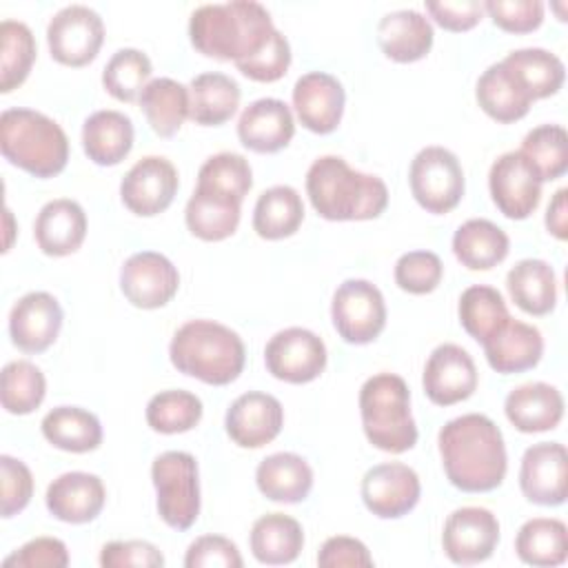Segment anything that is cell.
I'll use <instances>...</instances> for the list:
<instances>
[{
    "label": "cell",
    "instance_id": "obj_1",
    "mask_svg": "<svg viewBox=\"0 0 568 568\" xmlns=\"http://www.w3.org/2000/svg\"><path fill=\"white\" fill-rule=\"evenodd\" d=\"M437 446L448 481L464 493H490L508 470L506 444L499 426L481 415L466 413L439 428Z\"/></svg>",
    "mask_w": 568,
    "mask_h": 568
},
{
    "label": "cell",
    "instance_id": "obj_2",
    "mask_svg": "<svg viewBox=\"0 0 568 568\" xmlns=\"http://www.w3.org/2000/svg\"><path fill=\"white\" fill-rule=\"evenodd\" d=\"M277 33L271 13L255 0L202 4L191 13V44L206 58L235 64L257 55Z\"/></svg>",
    "mask_w": 568,
    "mask_h": 568
},
{
    "label": "cell",
    "instance_id": "obj_3",
    "mask_svg": "<svg viewBox=\"0 0 568 568\" xmlns=\"http://www.w3.org/2000/svg\"><path fill=\"white\" fill-rule=\"evenodd\" d=\"M306 195L324 220H373L388 206L382 178L355 171L339 155H322L306 171Z\"/></svg>",
    "mask_w": 568,
    "mask_h": 568
},
{
    "label": "cell",
    "instance_id": "obj_4",
    "mask_svg": "<svg viewBox=\"0 0 568 568\" xmlns=\"http://www.w3.org/2000/svg\"><path fill=\"white\" fill-rule=\"evenodd\" d=\"M169 357L180 373L226 386L244 371L246 348L233 328L213 320H189L173 333Z\"/></svg>",
    "mask_w": 568,
    "mask_h": 568
},
{
    "label": "cell",
    "instance_id": "obj_5",
    "mask_svg": "<svg viewBox=\"0 0 568 568\" xmlns=\"http://www.w3.org/2000/svg\"><path fill=\"white\" fill-rule=\"evenodd\" d=\"M0 149L4 160L33 178L64 171L69 140L62 126L33 109H4L0 115Z\"/></svg>",
    "mask_w": 568,
    "mask_h": 568
},
{
    "label": "cell",
    "instance_id": "obj_6",
    "mask_svg": "<svg viewBox=\"0 0 568 568\" xmlns=\"http://www.w3.org/2000/svg\"><path fill=\"white\" fill-rule=\"evenodd\" d=\"M359 415L366 439L384 453H406L417 444L408 384L395 373H377L359 388Z\"/></svg>",
    "mask_w": 568,
    "mask_h": 568
},
{
    "label": "cell",
    "instance_id": "obj_7",
    "mask_svg": "<svg viewBox=\"0 0 568 568\" xmlns=\"http://www.w3.org/2000/svg\"><path fill=\"white\" fill-rule=\"evenodd\" d=\"M158 513L175 530H189L200 515V475L191 453L166 450L151 464Z\"/></svg>",
    "mask_w": 568,
    "mask_h": 568
},
{
    "label": "cell",
    "instance_id": "obj_8",
    "mask_svg": "<svg viewBox=\"0 0 568 568\" xmlns=\"http://www.w3.org/2000/svg\"><path fill=\"white\" fill-rule=\"evenodd\" d=\"M408 184L415 202L428 213L453 211L464 197V169L457 155L444 146H424L410 162Z\"/></svg>",
    "mask_w": 568,
    "mask_h": 568
},
{
    "label": "cell",
    "instance_id": "obj_9",
    "mask_svg": "<svg viewBox=\"0 0 568 568\" xmlns=\"http://www.w3.org/2000/svg\"><path fill=\"white\" fill-rule=\"evenodd\" d=\"M331 317L337 335L346 344H368L386 326L384 295L368 280H344L333 293Z\"/></svg>",
    "mask_w": 568,
    "mask_h": 568
},
{
    "label": "cell",
    "instance_id": "obj_10",
    "mask_svg": "<svg viewBox=\"0 0 568 568\" xmlns=\"http://www.w3.org/2000/svg\"><path fill=\"white\" fill-rule=\"evenodd\" d=\"M104 42V22L87 4L62 7L47 24V44L55 62L84 67L95 60Z\"/></svg>",
    "mask_w": 568,
    "mask_h": 568
},
{
    "label": "cell",
    "instance_id": "obj_11",
    "mask_svg": "<svg viewBox=\"0 0 568 568\" xmlns=\"http://www.w3.org/2000/svg\"><path fill=\"white\" fill-rule=\"evenodd\" d=\"M326 344L302 326L277 331L264 346L266 371L286 384H308L326 368Z\"/></svg>",
    "mask_w": 568,
    "mask_h": 568
},
{
    "label": "cell",
    "instance_id": "obj_12",
    "mask_svg": "<svg viewBox=\"0 0 568 568\" xmlns=\"http://www.w3.org/2000/svg\"><path fill=\"white\" fill-rule=\"evenodd\" d=\"M499 544V521L481 506H462L453 510L442 530V548L457 566L486 561Z\"/></svg>",
    "mask_w": 568,
    "mask_h": 568
},
{
    "label": "cell",
    "instance_id": "obj_13",
    "mask_svg": "<svg viewBox=\"0 0 568 568\" xmlns=\"http://www.w3.org/2000/svg\"><path fill=\"white\" fill-rule=\"evenodd\" d=\"M362 501L379 519H399L408 515L419 497V475L402 462H384L368 468L362 477Z\"/></svg>",
    "mask_w": 568,
    "mask_h": 568
},
{
    "label": "cell",
    "instance_id": "obj_14",
    "mask_svg": "<svg viewBox=\"0 0 568 568\" xmlns=\"http://www.w3.org/2000/svg\"><path fill=\"white\" fill-rule=\"evenodd\" d=\"M178 186L180 178L173 162L162 155H146L122 178L120 197L131 213L153 217L171 206Z\"/></svg>",
    "mask_w": 568,
    "mask_h": 568
},
{
    "label": "cell",
    "instance_id": "obj_15",
    "mask_svg": "<svg viewBox=\"0 0 568 568\" xmlns=\"http://www.w3.org/2000/svg\"><path fill=\"white\" fill-rule=\"evenodd\" d=\"M120 288L133 306L153 311L175 297L180 273L166 255L158 251H140L122 264Z\"/></svg>",
    "mask_w": 568,
    "mask_h": 568
},
{
    "label": "cell",
    "instance_id": "obj_16",
    "mask_svg": "<svg viewBox=\"0 0 568 568\" xmlns=\"http://www.w3.org/2000/svg\"><path fill=\"white\" fill-rule=\"evenodd\" d=\"M519 488L537 506H561L568 497V453L559 442H539L524 450Z\"/></svg>",
    "mask_w": 568,
    "mask_h": 568
},
{
    "label": "cell",
    "instance_id": "obj_17",
    "mask_svg": "<svg viewBox=\"0 0 568 568\" xmlns=\"http://www.w3.org/2000/svg\"><path fill=\"white\" fill-rule=\"evenodd\" d=\"M488 189L495 206L508 220H526L541 200V182L519 151L501 153L493 162Z\"/></svg>",
    "mask_w": 568,
    "mask_h": 568
},
{
    "label": "cell",
    "instance_id": "obj_18",
    "mask_svg": "<svg viewBox=\"0 0 568 568\" xmlns=\"http://www.w3.org/2000/svg\"><path fill=\"white\" fill-rule=\"evenodd\" d=\"M477 366L470 353L457 344H439L426 359L422 386L437 406H453L468 399L477 388Z\"/></svg>",
    "mask_w": 568,
    "mask_h": 568
},
{
    "label": "cell",
    "instance_id": "obj_19",
    "mask_svg": "<svg viewBox=\"0 0 568 568\" xmlns=\"http://www.w3.org/2000/svg\"><path fill=\"white\" fill-rule=\"evenodd\" d=\"M284 426V408L277 397L248 390L235 397L224 415V428L240 448H262L271 444Z\"/></svg>",
    "mask_w": 568,
    "mask_h": 568
},
{
    "label": "cell",
    "instance_id": "obj_20",
    "mask_svg": "<svg viewBox=\"0 0 568 568\" xmlns=\"http://www.w3.org/2000/svg\"><path fill=\"white\" fill-rule=\"evenodd\" d=\"M62 306L47 291H31L22 295L9 313V335L13 346L22 353L47 351L62 328Z\"/></svg>",
    "mask_w": 568,
    "mask_h": 568
},
{
    "label": "cell",
    "instance_id": "obj_21",
    "mask_svg": "<svg viewBox=\"0 0 568 568\" xmlns=\"http://www.w3.org/2000/svg\"><path fill=\"white\" fill-rule=\"evenodd\" d=\"M344 87L326 71H308L293 87V109L302 126L313 133H333L344 113Z\"/></svg>",
    "mask_w": 568,
    "mask_h": 568
},
{
    "label": "cell",
    "instance_id": "obj_22",
    "mask_svg": "<svg viewBox=\"0 0 568 568\" xmlns=\"http://www.w3.org/2000/svg\"><path fill=\"white\" fill-rule=\"evenodd\" d=\"M106 501L104 484L93 473L71 470L55 477L44 495L47 510L64 524L93 521Z\"/></svg>",
    "mask_w": 568,
    "mask_h": 568
},
{
    "label": "cell",
    "instance_id": "obj_23",
    "mask_svg": "<svg viewBox=\"0 0 568 568\" xmlns=\"http://www.w3.org/2000/svg\"><path fill=\"white\" fill-rule=\"evenodd\" d=\"M481 346L488 366L501 375L530 371L544 355L541 331L513 317H508L493 335H488Z\"/></svg>",
    "mask_w": 568,
    "mask_h": 568
},
{
    "label": "cell",
    "instance_id": "obj_24",
    "mask_svg": "<svg viewBox=\"0 0 568 568\" xmlns=\"http://www.w3.org/2000/svg\"><path fill=\"white\" fill-rule=\"evenodd\" d=\"M295 135V120L284 100L260 98L237 120L240 142L255 153H277Z\"/></svg>",
    "mask_w": 568,
    "mask_h": 568
},
{
    "label": "cell",
    "instance_id": "obj_25",
    "mask_svg": "<svg viewBox=\"0 0 568 568\" xmlns=\"http://www.w3.org/2000/svg\"><path fill=\"white\" fill-rule=\"evenodd\" d=\"M33 237L44 255L64 257L75 253L87 237L84 209L69 197L47 202L33 222Z\"/></svg>",
    "mask_w": 568,
    "mask_h": 568
},
{
    "label": "cell",
    "instance_id": "obj_26",
    "mask_svg": "<svg viewBox=\"0 0 568 568\" xmlns=\"http://www.w3.org/2000/svg\"><path fill=\"white\" fill-rule=\"evenodd\" d=\"M504 413L521 433L552 430L564 417V395L552 384L528 382L506 395Z\"/></svg>",
    "mask_w": 568,
    "mask_h": 568
},
{
    "label": "cell",
    "instance_id": "obj_27",
    "mask_svg": "<svg viewBox=\"0 0 568 568\" xmlns=\"http://www.w3.org/2000/svg\"><path fill=\"white\" fill-rule=\"evenodd\" d=\"M433 24L415 9H397L377 22V44L393 62H417L433 47Z\"/></svg>",
    "mask_w": 568,
    "mask_h": 568
},
{
    "label": "cell",
    "instance_id": "obj_28",
    "mask_svg": "<svg viewBox=\"0 0 568 568\" xmlns=\"http://www.w3.org/2000/svg\"><path fill=\"white\" fill-rule=\"evenodd\" d=\"M133 138V122L122 111H95L82 124L84 153L98 166L120 164L131 153Z\"/></svg>",
    "mask_w": 568,
    "mask_h": 568
},
{
    "label": "cell",
    "instance_id": "obj_29",
    "mask_svg": "<svg viewBox=\"0 0 568 568\" xmlns=\"http://www.w3.org/2000/svg\"><path fill=\"white\" fill-rule=\"evenodd\" d=\"M260 493L277 504H300L313 488V468L297 453H273L255 468Z\"/></svg>",
    "mask_w": 568,
    "mask_h": 568
},
{
    "label": "cell",
    "instance_id": "obj_30",
    "mask_svg": "<svg viewBox=\"0 0 568 568\" xmlns=\"http://www.w3.org/2000/svg\"><path fill=\"white\" fill-rule=\"evenodd\" d=\"M475 98L481 111L501 124L521 120L532 104V98L528 95V91L519 84V80L501 60L490 64L479 75L475 87Z\"/></svg>",
    "mask_w": 568,
    "mask_h": 568
},
{
    "label": "cell",
    "instance_id": "obj_31",
    "mask_svg": "<svg viewBox=\"0 0 568 568\" xmlns=\"http://www.w3.org/2000/svg\"><path fill=\"white\" fill-rule=\"evenodd\" d=\"M242 202L211 189L195 186L184 209L186 229L204 242H222L237 231Z\"/></svg>",
    "mask_w": 568,
    "mask_h": 568
},
{
    "label": "cell",
    "instance_id": "obj_32",
    "mask_svg": "<svg viewBox=\"0 0 568 568\" xmlns=\"http://www.w3.org/2000/svg\"><path fill=\"white\" fill-rule=\"evenodd\" d=\"M240 84L220 71H206L189 84V118L202 126L229 122L240 106Z\"/></svg>",
    "mask_w": 568,
    "mask_h": 568
},
{
    "label": "cell",
    "instance_id": "obj_33",
    "mask_svg": "<svg viewBox=\"0 0 568 568\" xmlns=\"http://www.w3.org/2000/svg\"><path fill=\"white\" fill-rule=\"evenodd\" d=\"M251 552L260 564H293L304 548V530L297 519L284 513H266L253 521L248 535Z\"/></svg>",
    "mask_w": 568,
    "mask_h": 568
},
{
    "label": "cell",
    "instance_id": "obj_34",
    "mask_svg": "<svg viewBox=\"0 0 568 568\" xmlns=\"http://www.w3.org/2000/svg\"><path fill=\"white\" fill-rule=\"evenodd\" d=\"M510 240L504 229L484 217L466 220L453 235V253L470 271H488L508 257Z\"/></svg>",
    "mask_w": 568,
    "mask_h": 568
},
{
    "label": "cell",
    "instance_id": "obj_35",
    "mask_svg": "<svg viewBox=\"0 0 568 568\" xmlns=\"http://www.w3.org/2000/svg\"><path fill=\"white\" fill-rule=\"evenodd\" d=\"M510 300L528 315H548L557 304V277L548 262L537 257L519 260L506 275Z\"/></svg>",
    "mask_w": 568,
    "mask_h": 568
},
{
    "label": "cell",
    "instance_id": "obj_36",
    "mask_svg": "<svg viewBox=\"0 0 568 568\" xmlns=\"http://www.w3.org/2000/svg\"><path fill=\"white\" fill-rule=\"evenodd\" d=\"M44 439L67 453H91L102 444L100 419L80 406H55L42 417Z\"/></svg>",
    "mask_w": 568,
    "mask_h": 568
},
{
    "label": "cell",
    "instance_id": "obj_37",
    "mask_svg": "<svg viewBox=\"0 0 568 568\" xmlns=\"http://www.w3.org/2000/svg\"><path fill=\"white\" fill-rule=\"evenodd\" d=\"M304 222L300 193L288 184H277L260 193L253 209V231L262 240L291 237Z\"/></svg>",
    "mask_w": 568,
    "mask_h": 568
},
{
    "label": "cell",
    "instance_id": "obj_38",
    "mask_svg": "<svg viewBox=\"0 0 568 568\" xmlns=\"http://www.w3.org/2000/svg\"><path fill=\"white\" fill-rule=\"evenodd\" d=\"M515 550L528 566H561L568 557L566 524L555 517H532L524 521L515 537Z\"/></svg>",
    "mask_w": 568,
    "mask_h": 568
},
{
    "label": "cell",
    "instance_id": "obj_39",
    "mask_svg": "<svg viewBox=\"0 0 568 568\" xmlns=\"http://www.w3.org/2000/svg\"><path fill=\"white\" fill-rule=\"evenodd\" d=\"M140 106L153 133L171 138L189 118V87L173 78H153L140 95Z\"/></svg>",
    "mask_w": 568,
    "mask_h": 568
},
{
    "label": "cell",
    "instance_id": "obj_40",
    "mask_svg": "<svg viewBox=\"0 0 568 568\" xmlns=\"http://www.w3.org/2000/svg\"><path fill=\"white\" fill-rule=\"evenodd\" d=\"M501 62L513 71L532 102L555 95L566 78V69L559 55L539 47L510 51Z\"/></svg>",
    "mask_w": 568,
    "mask_h": 568
},
{
    "label": "cell",
    "instance_id": "obj_41",
    "mask_svg": "<svg viewBox=\"0 0 568 568\" xmlns=\"http://www.w3.org/2000/svg\"><path fill=\"white\" fill-rule=\"evenodd\" d=\"M519 153L539 182H552L568 171V135L561 124H541L526 133Z\"/></svg>",
    "mask_w": 568,
    "mask_h": 568
},
{
    "label": "cell",
    "instance_id": "obj_42",
    "mask_svg": "<svg viewBox=\"0 0 568 568\" xmlns=\"http://www.w3.org/2000/svg\"><path fill=\"white\" fill-rule=\"evenodd\" d=\"M36 38L31 29L20 20L0 22V91L9 93L18 89L33 62H36Z\"/></svg>",
    "mask_w": 568,
    "mask_h": 568
},
{
    "label": "cell",
    "instance_id": "obj_43",
    "mask_svg": "<svg viewBox=\"0 0 568 568\" xmlns=\"http://www.w3.org/2000/svg\"><path fill=\"white\" fill-rule=\"evenodd\" d=\"M457 313L464 331L477 342H484L510 317L504 295L486 284L468 286L459 297Z\"/></svg>",
    "mask_w": 568,
    "mask_h": 568
},
{
    "label": "cell",
    "instance_id": "obj_44",
    "mask_svg": "<svg viewBox=\"0 0 568 568\" xmlns=\"http://www.w3.org/2000/svg\"><path fill=\"white\" fill-rule=\"evenodd\" d=\"M47 395V379L42 371L29 359H13L2 368L0 399L11 415L33 413Z\"/></svg>",
    "mask_w": 568,
    "mask_h": 568
},
{
    "label": "cell",
    "instance_id": "obj_45",
    "mask_svg": "<svg viewBox=\"0 0 568 568\" xmlns=\"http://www.w3.org/2000/svg\"><path fill=\"white\" fill-rule=\"evenodd\" d=\"M202 399L182 388L153 395L146 404V424L162 435H178L195 428L202 419Z\"/></svg>",
    "mask_w": 568,
    "mask_h": 568
},
{
    "label": "cell",
    "instance_id": "obj_46",
    "mask_svg": "<svg viewBox=\"0 0 568 568\" xmlns=\"http://www.w3.org/2000/svg\"><path fill=\"white\" fill-rule=\"evenodd\" d=\"M151 60L140 49H118L102 71V87L120 102L140 100L144 87L151 82Z\"/></svg>",
    "mask_w": 568,
    "mask_h": 568
},
{
    "label": "cell",
    "instance_id": "obj_47",
    "mask_svg": "<svg viewBox=\"0 0 568 568\" xmlns=\"http://www.w3.org/2000/svg\"><path fill=\"white\" fill-rule=\"evenodd\" d=\"M202 189L217 191L237 202H244L246 193L253 186V171L244 155L222 151L204 160L197 171V184Z\"/></svg>",
    "mask_w": 568,
    "mask_h": 568
},
{
    "label": "cell",
    "instance_id": "obj_48",
    "mask_svg": "<svg viewBox=\"0 0 568 568\" xmlns=\"http://www.w3.org/2000/svg\"><path fill=\"white\" fill-rule=\"evenodd\" d=\"M395 284L410 295L433 293L442 277L444 264L433 251H408L395 262Z\"/></svg>",
    "mask_w": 568,
    "mask_h": 568
},
{
    "label": "cell",
    "instance_id": "obj_49",
    "mask_svg": "<svg viewBox=\"0 0 568 568\" xmlns=\"http://www.w3.org/2000/svg\"><path fill=\"white\" fill-rule=\"evenodd\" d=\"M0 515L4 519L22 513L33 497V475L29 466L11 455L0 457Z\"/></svg>",
    "mask_w": 568,
    "mask_h": 568
},
{
    "label": "cell",
    "instance_id": "obj_50",
    "mask_svg": "<svg viewBox=\"0 0 568 568\" xmlns=\"http://www.w3.org/2000/svg\"><path fill=\"white\" fill-rule=\"evenodd\" d=\"M484 11L508 33H530L544 22L541 0H486Z\"/></svg>",
    "mask_w": 568,
    "mask_h": 568
},
{
    "label": "cell",
    "instance_id": "obj_51",
    "mask_svg": "<svg viewBox=\"0 0 568 568\" xmlns=\"http://www.w3.org/2000/svg\"><path fill=\"white\" fill-rule=\"evenodd\" d=\"M242 75L255 82H275L284 78L291 67V44L282 31L273 36V40L253 58L235 64Z\"/></svg>",
    "mask_w": 568,
    "mask_h": 568
},
{
    "label": "cell",
    "instance_id": "obj_52",
    "mask_svg": "<svg viewBox=\"0 0 568 568\" xmlns=\"http://www.w3.org/2000/svg\"><path fill=\"white\" fill-rule=\"evenodd\" d=\"M186 568H242V555L237 546L222 535H202L191 541L184 555Z\"/></svg>",
    "mask_w": 568,
    "mask_h": 568
},
{
    "label": "cell",
    "instance_id": "obj_53",
    "mask_svg": "<svg viewBox=\"0 0 568 568\" xmlns=\"http://www.w3.org/2000/svg\"><path fill=\"white\" fill-rule=\"evenodd\" d=\"M4 568H64L69 566V550L62 539L36 537L22 544L2 561Z\"/></svg>",
    "mask_w": 568,
    "mask_h": 568
},
{
    "label": "cell",
    "instance_id": "obj_54",
    "mask_svg": "<svg viewBox=\"0 0 568 568\" xmlns=\"http://www.w3.org/2000/svg\"><path fill=\"white\" fill-rule=\"evenodd\" d=\"M102 568H160L164 566V555L144 539L109 541L100 550Z\"/></svg>",
    "mask_w": 568,
    "mask_h": 568
},
{
    "label": "cell",
    "instance_id": "obj_55",
    "mask_svg": "<svg viewBox=\"0 0 568 568\" xmlns=\"http://www.w3.org/2000/svg\"><path fill=\"white\" fill-rule=\"evenodd\" d=\"M317 564L322 568H368L373 566V557L364 541L346 535H335L322 544Z\"/></svg>",
    "mask_w": 568,
    "mask_h": 568
},
{
    "label": "cell",
    "instance_id": "obj_56",
    "mask_svg": "<svg viewBox=\"0 0 568 568\" xmlns=\"http://www.w3.org/2000/svg\"><path fill=\"white\" fill-rule=\"evenodd\" d=\"M428 16L446 31H470L484 16V4L477 0H428L426 2Z\"/></svg>",
    "mask_w": 568,
    "mask_h": 568
},
{
    "label": "cell",
    "instance_id": "obj_57",
    "mask_svg": "<svg viewBox=\"0 0 568 568\" xmlns=\"http://www.w3.org/2000/svg\"><path fill=\"white\" fill-rule=\"evenodd\" d=\"M546 229L557 240L568 237V189H559L546 209Z\"/></svg>",
    "mask_w": 568,
    "mask_h": 568
},
{
    "label": "cell",
    "instance_id": "obj_58",
    "mask_svg": "<svg viewBox=\"0 0 568 568\" xmlns=\"http://www.w3.org/2000/svg\"><path fill=\"white\" fill-rule=\"evenodd\" d=\"M11 220H13V217H11V211L4 209V222H7V231H9V242H7L4 251H9V246H11V233H13V231H11Z\"/></svg>",
    "mask_w": 568,
    "mask_h": 568
}]
</instances>
